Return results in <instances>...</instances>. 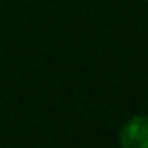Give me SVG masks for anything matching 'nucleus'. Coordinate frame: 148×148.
<instances>
[{
    "label": "nucleus",
    "mask_w": 148,
    "mask_h": 148,
    "mask_svg": "<svg viewBox=\"0 0 148 148\" xmlns=\"http://www.w3.org/2000/svg\"><path fill=\"white\" fill-rule=\"evenodd\" d=\"M118 142L122 148H148V113H137L120 126Z\"/></svg>",
    "instance_id": "1"
}]
</instances>
